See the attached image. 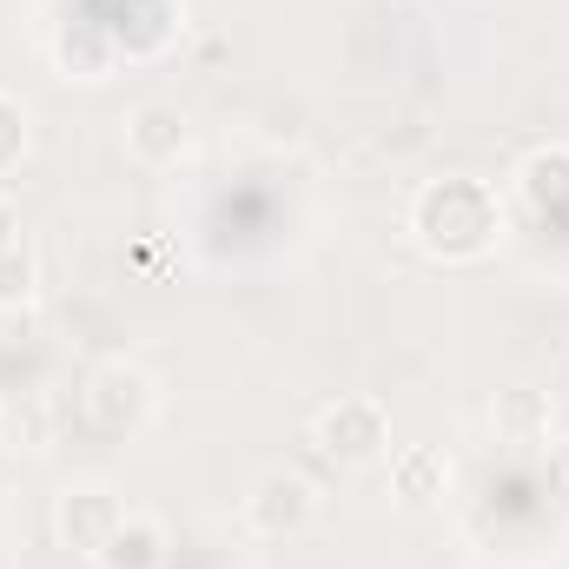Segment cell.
I'll list each match as a JSON object with an SVG mask.
<instances>
[{"mask_svg":"<svg viewBox=\"0 0 569 569\" xmlns=\"http://www.w3.org/2000/svg\"><path fill=\"white\" fill-rule=\"evenodd\" d=\"M311 443H318L331 463L365 470V463H378V457L391 450V418H385L378 398H338V405H325V411L311 418Z\"/></svg>","mask_w":569,"mask_h":569,"instance_id":"7a4b0ae2","label":"cell"},{"mask_svg":"<svg viewBox=\"0 0 569 569\" xmlns=\"http://www.w3.org/2000/svg\"><path fill=\"white\" fill-rule=\"evenodd\" d=\"M166 530L152 523V517H127L113 537H107V550L93 557V569H166Z\"/></svg>","mask_w":569,"mask_h":569,"instance_id":"ba28073f","label":"cell"},{"mask_svg":"<svg viewBox=\"0 0 569 569\" xmlns=\"http://www.w3.org/2000/svg\"><path fill=\"white\" fill-rule=\"evenodd\" d=\"M33 284H40V259L13 239V246H0V305H27L33 298Z\"/></svg>","mask_w":569,"mask_h":569,"instance_id":"8fae6325","label":"cell"},{"mask_svg":"<svg viewBox=\"0 0 569 569\" xmlns=\"http://www.w3.org/2000/svg\"><path fill=\"white\" fill-rule=\"evenodd\" d=\"M186 146H192V120H186L172 100H146V107H133V120H127V152H133L140 166L166 172V166L186 159Z\"/></svg>","mask_w":569,"mask_h":569,"instance_id":"8992f818","label":"cell"},{"mask_svg":"<svg viewBox=\"0 0 569 569\" xmlns=\"http://www.w3.org/2000/svg\"><path fill=\"white\" fill-rule=\"evenodd\" d=\"M523 192L537 206H569V146H550L523 166Z\"/></svg>","mask_w":569,"mask_h":569,"instance_id":"30bf717a","label":"cell"},{"mask_svg":"<svg viewBox=\"0 0 569 569\" xmlns=\"http://www.w3.org/2000/svg\"><path fill=\"white\" fill-rule=\"evenodd\" d=\"M152 405H159V391L140 365H100L87 378V418L107 437H140L152 425Z\"/></svg>","mask_w":569,"mask_h":569,"instance_id":"3957f363","label":"cell"},{"mask_svg":"<svg viewBox=\"0 0 569 569\" xmlns=\"http://www.w3.org/2000/svg\"><path fill=\"white\" fill-rule=\"evenodd\" d=\"M246 523H252L259 537H298V530H311V523H318V490H311V477H298V470H266V477L246 490Z\"/></svg>","mask_w":569,"mask_h":569,"instance_id":"5b68a950","label":"cell"},{"mask_svg":"<svg viewBox=\"0 0 569 569\" xmlns=\"http://www.w3.org/2000/svg\"><path fill=\"white\" fill-rule=\"evenodd\" d=\"M443 483H450V457H443V450H430V443L405 450V457L391 463V490H398V503H405V510H430V503L443 497Z\"/></svg>","mask_w":569,"mask_h":569,"instance_id":"52a82bcc","label":"cell"},{"mask_svg":"<svg viewBox=\"0 0 569 569\" xmlns=\"http://www.w3.org/2000/svg\"><path fill=\"white\" fill-rule=\"evenodd\" d=\"M127 523V503L107 490V483H67L60 490V503H53V537L73 550V557H100L107 550V537Z\"/></svg>","mask_w":569,"mask_h":569,"instance_id":"277c9868","label":"cell"},{"mask_svg":"<svg viewBox=\"0 0 569 569\" xmlns=\"http://www.w3.org/2000/svg\"><path fill=\"white\" fill-rule=\"evenodd\" d=\"M20 152H27V113H20V100L0 93V172H13Z\"/></svg>","mask_w":569,"mask_h":569,"instance_id":"7c38bea8","label":"cell"},{"mask_svg":"<svg viewBox=\"0 0 569 569\" xmlns=\"http://www.w3.org/2000/svg\"><path fill=\"white\" fill-rule=\"evenodd\" d=\"M497 430H503L510 443H543V437H550V398L530 391V385L503 391V398H497Z\"/></svg>","mask_w":569,"mask_h":569,"instance_id":"9c48e42d","label":"cell"},{"mask_svg":"<svg viewBox=\"0 0 569 569\" xmlns=\"http://www.w3.org/2000/svg\"><path fill=\"white\" fill-rule=\"evenodd\" d=\"M0 418H7V411H0Z\"/></svg>","mask_w":569,"mask_h":569,"instance_id":"9a60e30c","label":"cell"},{"mask_svg":"<svg viewBox=\"0 0 569 569\" xmlns=\"http://www.w3.org/2000/svg\"><path fill=\"white\" fill-rule=\"evenodd\" d=\"M497 232H503V206L470 172H443V179H430L425 192L411 199V239L425 246L430 259H443V266L483 259L497 246Z\"/></svg>","mask_w":569,"mask_h":569,"instance_id":"6da1fadb","label":"cell"},{"mask_svg":"<svg viewBox=\"0 0 569 569\" xmlns=\"http://www.w3.org/2000/svg\"><path fill=\"white\" fill-rule=\"evenodd\" d=\"M550 470H557V483H563V497H569V437L550 443Z\"/></svg>","mask_w":569,"mask_h":569,"instance_id":"4fadbf2b","label":"cell"},{"mask_svg":"<svg viewBox=\"0 0 569 569\" xmlns=\"http://www.w3.org/2000/svg\"><path fill=\"white\" fill-rule=\"evenodd\" d=\"M13 239H20V219H13V206L0 199V246H13Z\"/></svg>","mask_w":569,"mask_h":569,"instance_id":"5bb4252c","label":"cell"}]
</instances>
